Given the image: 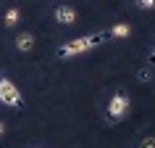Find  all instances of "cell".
<instances>
[{
  "instance_id": "1",
  "label": "cell",
  "mask_w": 155,
  "mask_h": 148,
  "mask_svg": "<svg viewBox=\"0 0 155 148\" xmlns=\"http://www.w3.org/2000/svg\"><path fill=\"white\" fill-rule=\"evenodd\" d=\"M108 37H110V32H97V34H84V37H76V40L61 45V48H58V56H61V58H74V56H79V53H87V50L103 45Z\"/></svg>"
},
{
  "instance_id": "2",
  "label": "cell",
  "mask_w": 155,
  "mask_h": 148,
  "mask_svg": "<svg viewBox=\"0 0 155 148\" xmlns=\"http://www.w3.org/2000/svg\"><path fill=\"white\" fill-rule=\"evenodd\" d=\"M0 103L13 106V108H18L21 103H24V95L18 93V87L11 82L8 77H3V74H0Z\"/></svg>"
},
{
  "instance_id": "3",
  "label": "cell",
  "mask_w": 155,
  "mask_h": 148,
  "mask_svg": "<svg viewBox=\"0 0 155 148\" xmlns=\"http://www.w3.org/2000/svg\"><path fill=\"white\" fill-rule=\"evenodd\" d=\"M126 111H129V95L124 90H118L108 103V116H110V122H121L126 116Z\"/></svg>"
},
{
  "instance_id": "4",
  "label": "cell",
  "mask_w": 155,
  "mask_h": 148,
  "mask_svg": "<svg viewBox=\"0 0 155 148\" xmlns=\"http://www.w3.org/2000/svg\"><path fill=\"white\" fill-rule=\"evenodd\" d=\"M55 21L58 24H74L76 21V11L68 8V5H58L55 8Z\"/></svg>"
},
{
  "instance_id": "5",
  "label": "cell",
  "mask_w": 155,
  "mask_h": 148,
  "mask_svg": "<svg viewBox=\"0 0 155 148\" xmlns=\"http://www.w3.org/2000/svg\"><path fill=\"white\" fill-rule=\"evenodd\" d=\"M16 48H18V50H24V53H29V50L34 48V37H32L29 32L18 34V37H16Z\"/></svg>"
},
{
  "instance_id": "6",
  "label": "cell",
  "mask_w": 155,
  "mask_h": 148,
  "mask_svg": "<svg viewBox=\"0 0 155 148\" xmlns=\"http://www.w3.org/2000/svg\"><path fill=\"white\" fill-rule=\"evenodd\" d=\"M129 34H131V26L129 24H116L113 29H110V37H118V40L129 37Z\"/></svg>"
},
{
  "instance_id": "7",
  "label": "cell",
  "mask_w": 155,
  "mask_h": 148,
  "mask_svg": "<svg viewBox=\"0 0 155 148\" xmlns=\"http://www.w3.org/2000/svg\"><path fill=\"white\" fill-rule=\"evenodd\" d=\"M16 21H18V8H11L5 13V26H16Z\"/></svg>"
},
{
  "instance_id": "8",
  "label": "cell",
  "mask_w": 155,
  "mask_h": 148,
  "mask_svg": "<svg viewBox=\"0 0 155 148\" xmlns=\"http://www.w3.org/2000/svg\"><path fill=\"white\" fill-rule=\"evenodd\" d=\"M137 79H139V82H150V79H153V72H150V69H139Z\"/></svg>"
},
{
  "instance_id": "9",
  "label": "cell",
  "mask_w": 155,
  "mask_h": 148,
  "mask_svg": "<svg viewBox=\"0 0 155 148\" xmlns=\"http://www.w3.org/2000/svg\"><path fill=\"white\" fill-rule=\"evenodd\" d=\"M137 5H139V8H147V11H150V8H155V0H137Z\"/></svg>"
},
{
  "instance_id": "10",
  "label": "cell",
  "mask_w": 155,
  "mask_h": 148,
  "mask_svg": "<svg viewBox=\"0 0 155 148\" xmlns=\"http://www.w3.org/2000/svg\"><path fill=\"white\" fill-rule=\"evenodd\" d=\"M139 148H155V138H145L139 143Z\"/></svg>"
},
{
  "instance_id": "11",
  "label": "cell",
  "mask_w": 155,
  "mask_h": 148,
  "mask_svg": "<svg viewBox=\"0 0 155 148\" xmlns=\"http://www.w3.org/2000/svg\"><path fill=\"white\" fill-rule=\"evenodd\" d=\"M3 132H5V124L0 122V138H3Z\"/></svg>"
},
{
  "instance_id": "12",
  "label": "cell",
  "mask_w": 155,
  "mask_h": 148,
  "mask_svg": "<svg viewBox=\"0 0 155 148\" xmlns=\"http://www.w3.org/2000/svg\"><path fill=\"white\" fill-rule=\"evenodd\" d=\"M150 64H155V50H153V53H150Z\"/></svg>"
}]
</instances>
